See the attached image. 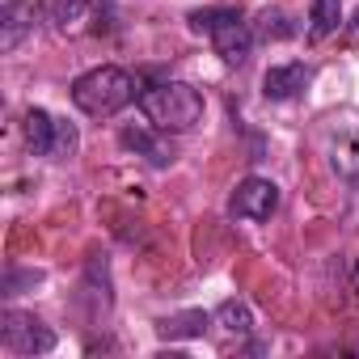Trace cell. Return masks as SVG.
Masks as SVG:
<instances>
[{
    "mask_svg": "<svg viewBox=\"0 0 359 359\" xmlns=\"http://www.w3.org/2000/svg\"><path fill=\"white\" fill-rule=\"evenodd\" d=\"M140 110L156 131H191L203 118V93L187 81H161L140 93Z\"/></svg>",
    "mask_w": 359,
    "mask_h": 359,
    "instance_id": "obj_1",
    "label": "cell"
},
{
    "mask_svg": "<svg viewBox=\"0 0 359 359\" xmlns=\"http://www.w3.org/2000/svg\"><path fill=\"white\" fill-rule=\"evenodd\" d=\"M72 102H76V110H85L89 118H110V114H118L127 102H135V81H131L127 68L102 64V68H89L85 76L72 81Z\"/></svg>",
    "mask_w": 359,
    "mask_h": 359,
    "instance_id": "obj_2",
    "label": "cell"
},
{
    "mask_svg": "<svg viewBox=\"0 0 359 359\" xmlns=\"http://www.w3.org/2000/svg\"><path fill=\"white\" fill-rule=\"evenodd\" d=\"M191 30L208 34L216 55L224 64H233V68L245 64L250 51H254V30H250V22L237 9H199V13H191Z\"/></svg>",
    "mask_w": 359,
    "mask_h": 359,
    "instance_id": "obj_3",
    "label": "cell"
},
{
    "mask_svg": "<svg viewBox=\"0 0 359 359\" xmlns=\"http://www.w3.org/2000/svg\"><path fill=\"white\" fill-rule=\"evenodd\" d=\"M22 131H26L30 152H34V156H47V161H68V156L76 152V144H81V135H76L72 123H64V118H55V114H47V110H39V106L26 110Z\"/></svg>",
    "mask_w": 359,
    "mask_h": 359,
    "instance_id": "obj_4",
    "label": "cell"
},
{
    "mask_svg": "<svg viewBox=\"0 0 359 359\" xmlns=\"http://www.w3.org/2000/svg\"><path fill=\"white\" fill-rule=\"evenodd\" d=\"M0 342L13 355H47V351H55V330H47L34 313L5 309L0 313Z\"/></svg>",
    "mask_w": 359,
    "mask_h": 359,
    "instance_id": "obj_5",
    "label": "cell"
},
{
    "mask_svg": "<svg viewBox=\"0 0 359 359\" xmlns=\"http://www.w3.org/2000/svg\"><path fill=\"white\" fill-rule=\"evenodd\" d=\"M279 199L283 195H279V187L271 182V177H245V182L233 191V199H229V216L262 224V220H271L279 212Z\"/></svg>",
    "mask_w": 359,
    "mask_h": 359,
    "instance_id": "obj_6",
    "label": "cell"
},
{
    "mask_svg": "<svg viewBox=\"0 0 359 359\" xmlns=\"http://www.w3.org/2000/svg\"><path fill=\"white\" fill-rule=\"evenodd\" d=\"M34 18H43V0H5V9H0V51H18L34 34Z\"/></svg>",
    "mask_w": 359,
    "mask_h": 359,
    "instance_id": "obj_7",
    "label": "cell"
},
{
    "mask_svg": "<svg viewBox=\"0 0 359 359\" xmlns=\"http://www.w3.org/2000/svg\"><path fill=\"white\" fill-rule=\"evenodd\" d=\"M309 81H313L309 64H275L262 76V93H266V102H292L309 89Z\"/></svg>",
    "mask_w": 359,
    "mask_h": 359,
    "instance_id": "obj_8",
    "label": "cell"
},
{
    "mask_svg": "<svg viewBox=\"0 0 359 359\" xmlns=\"http://www.w3.org/2000/svg\"><path fill=\"white\" fill-rule=\"evenodd\" d=\"M118 144H123L127 152L144 156V161L156 165V169H165V165L173 161V148H169L156 131H148V127H123V131H118Z\"/></svg>",
    "mask_w": 359,
    "mask_h": 359,
    "instance_id": "obj_9",
    "label": "cell"
},
{
    "mask_svg": "<svg viewBox=\"0 0 359 359\" xmlns=\"http://www.w3.org/2000/svg\"><path fill=\"white\" fill-rule=\"evenodd\" d=\"M208 325H212V317H208L203 309H187V313L161 317V321H156V334H161V338H203Z\"/></svg>",
    "mask_w": 359,
    "mask_h": 359,
    "instance_id": "obj_10",
    "label": "cell"
},
{
    "mask_svg": "<svg viewBox=\"0 0 359 359\" xmlns=\"http://www.w3.org/2000/svg\"><path fill=\"white\" fill-rule=\"evenodd\" d=\"M330 165H334L338 177H346V182H359V131H346V135L334 140Z\"/></svg>",
    "mask_w": 359,
    "mask_h": 359,
    "instance_id": "obj_11",
    "label": "cell"
},
{
    "mask_svg": "<svg viewBox=\"0 0 359 359\" xmlns=\"http://www.w3.org/2000/svg\"><path fill=\"white\" fill-rule=\"evenodd\" d=\"M93 0H43V22L51 30H72Z\"/></svg>",
    "mask_w": 359,
    "mask_h": 359,
    "instance_id": "obj_12",
    "label": "cell"
},
{
    "mask_svg": "<svg viewBox=\"0 0 359 359\" xmlns=\"http://www.w3.org/2000/svg\"><path fill=\"white\" fill-rule=\"evenodd\" d=\"M338 22H342V5H338V0H313V9H309V39L317 43V39L334 34Z\"/></svg>",
    "mask_w": 359,
    "mask_h": 359,
    "instance_id": "obj_13",
    "label": "cell"
},
{
    "mask_svg": "<svg viewBox=\"0 0 359 359\" xmlns=\"http://www.w3.org/2000/svg\"><path fill=\"white\" fill-rule=\"evenodd\" d=\"M216 325L224 330V334H250L254 330V313H250V304H241V300H224L220 309H216Z\"/></svg>",
    "mask_w": 359,
    "mask_h": 359,
    "instance_id": "obj_14",
    "label": "cell"
},
{
    "mask_svg": "<svg viewBox=\"0 0 359 359\" xmlns=\"http://www.w3.org/2000/svg\"><path fill=\"white\" fill-rule=\"evenodd\" d=\"M258 34H262V39H292V34H296V26L287 22V13H283V9H266V13L258 18Z\"/></svg>",
    "mask_w": 359,
    "mask_h": 359,
    "instance_id": "obj_15",
    "label": "cell"
},
{
    "mask_svg": "<svg viewBox=\"0 0 359 359\" xmlns=\"http://www.w3.org/2000/svg\"><path fill=\"white\" fill-rule=\"evenodd\" d=\"M39 279H43L39 271H9V275H5V296H18L22 283H39Z\"/></svg>",
    "mask_w": 359,
    "mask_h": 359,
    "instance_id": "obj_16",
    "label": "cell"
},
{
    "mask_svg": "<svg viewBox=\"0 0 359 359\" xmlns=\"http://www.w3.org/2000/svg\"><path fill=\"white\" fill-rule=\"evenodd\" d=\"M351 26H355V30H359V13H355V22H351Z\"/></svg>",
    "mask_w": 359,
    "mask_h": 359,
    "instance_id": "obj_17",
    "label": "cell"
},
{
    "mask_svg": "<svg viewBox=\"0 0 359 359\" xmlns=\"http://www.w3.org/2000/svg\"><path fill=\"white\" fill-rule=\"evenodd\" d=\"M93 5H97V9H102V5H106V0H93Z\"/></svg>",
    "mask_w": 359,
    "mask_h": 359,
    "instance_id": "obj_18",
    "label": "cell"
}]
</instances>
